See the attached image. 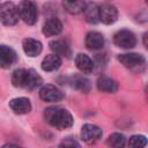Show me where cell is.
I'll list each match as a JSON object with an SVG mask.
<instances>
[{"label":"cell","mask_w":148,"mask_h":148,"mask_svg":"<svg viewBox=\"0 0 148 148\" xmlns=\"http://www.w3.org/2000/svg\"><path fill=\"white\" fill-rule=\"evenodd\" d=\"M45 120L58 130H66L73 125V117L66 109L59 106L47 108L44 112Z\"/></svg>","instance_id":"6da1fadb"},{"label":"cell","mask_w":148,"mask_h":148,"mask_svg":"<svg viewBox=\"0 0 148 148\" xmlns=\"http://www.w3.org/2000/svg\"><path fill=\"white\" fill-rule=\"evenodd\" d=\"M12 83L16 88L34 89L42 83V77L34 69H16L12 75Z\"/></svg>","instance_id":"7a4b0ae2"},{"label":"cell","mask_w":148,"mask_h":148,"mask_svg":"<svg viewBox=\"0 0 148 148\" xmlns=\"http://www.w3.org/2000/svg\"><path fill=\"white\" fill-rule=\"evenodd\" d=\"M18 16L29 25H32L37 21V7L31 0H23L17 7Z\"/></svg>","instance_id":"3957f363"},{"label":"cell","mask_w":148,"mask_h":148,"mask_svg":"<svg viewBox=\"0 0 148 148\" xmlns=\"http://www.w3.org/2000/svg\"><path fill=\"white\" fill-rule=\"evenodd\" d=\"M18 17L17 7L13 2H5L0 6V21L5 25H15Z\"/></svg>","instance_id":"277c9868"},{"label":"cell","mask_w":148,"mask_h":148,"mask_svg":"<svg viewBox=\"0 0 148 148\" xmlns=\"http://www.w3.org/2000/svg\"><path fill=\"white\" fill-rule=\"evenodd\" d=\"M118 60L131 71H140L145 67L146 59L142 54L139 53H124L119 54Z\"/></svg>","instance_id":"5b68a950"},{"label":"cell","mask_w":148,"mask_h":148,"mask_svg":"<svg viewBox=\"0 0 148 148\" xmlns=\"http://www.w3.org/2000/svg\"><path fill=\"white\" fill-rule=\"evenodd\" d=\"M113 43L121 49H132L136 44V38L130 30H119L113 36Z\"/></svg>","instance_id":"8992f818"},{"label":"cell","mask_w":148,"mask_h":148,"mask_svg":"<svg viewBox=\"0 0 148 148\" xmlns=\"http://www.w3.org/2000/svg\"><path fill=\"white\" fill-rule=\"evenodd\" d=\"M103 135V131L97 125L86 124L81 128V139L86 143H95L97 142Z\"/></svg>","instance_id":"52a82bcc"},{"label":"cell","mask_w":148,"mask_h":148,"mask_svg":"<svg viewBox=\"0 0 148 148\" xmlns=\"http://www.w3.org/2000/svg\"><path fill=\"white\" fill-rule=\"evenodd\" d=\"M118 18V10L114 6L104 3L98 7V20L104 24H112Z\"/></svg>","instance_id":"ba28073f"},{"label":"cell","mask_w":148,"mask_h":148,"mask_svg":"<svg viewBox=\"0 0 148 148\" xmlns=\"http://www.w3.org/2000/svg\"><path fill=\"white\" fill-rule=\"evenodd\" d=\"M39 97L45 102H59L64 98V92L56 86L45 84L39 90Z\"/></svg>","instance_id":"9c48e42d"},{"label":"cell","mask_w":148,"mask_h":148,"mask_svg":"<svg viewBox=\"0 0 148 148\" xmlns=\"http://www.w3.org/2000/svg\"><path fill=\"white\" fill-rule=\"evenodd\" d=\"M16 61V53L13 49L6 45H0V67L10 68Z\"/></svg>","instance_id":"30bf717a"},{"label":"cell","mask_w":148,"mask_h":148,"mask_svg":"<svg viewBox=\"0 0 148 148\" xmlns=\"http://www.w3.org/2000/svg\"><path fill=\"white\" fill-rule=\"evenodd\" d=\"M9 108L16 114H25L31 110V103L25 97H17L9 102Z\"/></svg>","instance_id":"8fae6325"},{"label":"cell","mask_w":148,"mask_h":148,"mask_svg":"<svg viewBox=\"0 0 148 148\" xmlns=\"http://www.w3.org/2000/svg\"><path fill=\"white\" fill-rule=\"evenodd\" d=\"M62 30V23L60 22V20L56 18V17H51L49 20L45 21V23L43 24V34L47 37L50 36H56L58 34H60Z\"/></svg>","instance_id":"7c38bea8"},{"label":"cell","mask_w":148,"mask_h":148,"mask_svg":"<svg viewBox=\"0 0 148 148\" xmlns=\"http://www.w3.org/2000/svg\"><path fill=\"white\" fill-rule=\"evenodd\" d=\"M104 45V37L97 31H90L86 36V46L89 50H99Z\"/></svg>","instance_id":"4fadbf2b"},{"label":"cell","mask_w":148,"mask_h":148,"mask_svg":"<svg viewBox=\"0 0 148 148\" xmlns=\"http://www.w3.org/2000/svg\"><path fill=\"white\" fill-rule=\"evenodd\" d=\"M22 46L24 53L29 57H36L42 52V43L34 38H25Z\"/></svg>","instance_id":"5bb4252c"},{"label":"cell","mask_w":148,"mask_h":148,"mask_svg":"<svg viewBox=\"0 0 148 148\" xmlns=\"http://www.w3.org/2000/svg\"><path fill=\"white\" fill-rule=\"evenodd\" d=\"M62 6L69 14L77 15L83 12L86 7V0H62Z\"/></svg>","instance_id":"9a60e30c"},{"label":"cell","mask_w":148,"mask_h":148,"mask_svg":"<svg viewBox=\"0 0 148 148\" xmlns=\"http://www.w3.org/2000/svg\"><path fill=\"white\" fill-rule=\"evenodd\" d=\"M75 64H76V67L82 72V73H86V74H89L92 72L94 69V64H92V60L84 53H79L75 58Z\"/></svg>","instance_id":"2e32d148"},{"label":"cell","mask_w":148,"mask_h":148,"mask_svg":"<svg viewBox=\"0 0 148 148\" xmlns=\"http://www.w3.org/2000/svg\"><path fill=\"white\" fill-rule=\"evenodd\" d=\"M61 59L57 54H49L42 61V69L45 72H52L60 67Z\"/></svg>","instance_id":"e0dca14e"},{"label":"cell","mask_w":148,"mask_h":148,"mask_svg":"<svg viewBox=\"0 0 148 148\" xmlns=\"http://www.w3.org/2000/svg\"><path fill=\"white\" fill-rule=\"evenodd\" d=\"M97 88L104 92H116L118 89L117 82L109 76H101L97 80Z\"/></svg>","instance_id":"ac0fdd59"},{"label":"cell","mask_w":148,"mask_h":148,"mask_svg":"<svg viewBox=\"0 0 148 148\" xmlns=\"http://www.w3.org/2000/svg\"><path fill=\"white\" fill-rule=\"evenodd\" d=\"M49 45H50V49L54 52L53 54L66 56V57L69 56V46H68V44L65 40H61V39L52 40V42H50Z\"/></svg>","instance_id":"d6986e66"},{"label":"cell","mask_w":148,"mask_h":148,"mask_svg":"<svg viewBox=\"0 0 148 148\" xmlns=\"http://www.w3.org/2000/svg\"><path fill=\"white\" fill-rule=\"evenodd\" d=\"M83 13H84L86 21L88 23H94L95 24V23L99 22V20H98V6L97 5L89 3L88 6L84 7Z\"/></svg>","instance_id":"ffe728a7"},{"label":"cell","mask_w":148,"mask_h":148,"mask_svg":"<svg viewBox=\"0 0 148 148\" xmlns=\"http://www.w3.org/2000/svg\"><path fill=\"white\" fill-rule=\"evenodd\" d=\"M71 83L73 88L80 91L88 92L90 90V81L84 76H74L71 79Z\"/></svg>","instance_id":"44dd1931"},{"label":"cell","mask_w":148,"mask_h":148,"mask_svg":"<svg viewBox=\"0 0 148 148\" xmlns=\"http://www.w3.org/2000/svg\"><path fill=\"white\" fill-rule=\"evenodd\" d=\"M125 142H126V139L120 133H112L106 139V143L111 148H124Z\"/></svg>","instance_id":"7402d4cb"},{"label":"cell","mask_w":148,"mask_h":148,"mask_svg":"<svg viewBox=\"0 0 148 148\" xmlns=\"http://www.w3.org/2000/svg\"><path fill=\"white\" fill-rule=\"evenodd\" d=\"M147 139L143 135H133L128 140V148H145Z\"/></svg>","instance_id":"603a6c76"},{"label":"cell","mask_w":148,"mask_h":148,"mask_svg":"<svg viewBox=\"0 0 148 148\" xmlns=\"http://www.w3.org/2000/svg\"><path fill=\"white\" fill-rule=\"evenodd\" d=\"M59 148H81V147L77 143V141H75L74 139L67 138L61 141V143L59 145Z\"/></svg>","instance_id":"cb8c5ba5"},{"label":"cell","mask_w":148,"mask_h":148,"mask_svg":"<svg viewBox=\"0 0 148 148\" xmlns=\"http://www.w3.org/2000/svg\"><path fill=\"white\" fill-rule=\"evenodd\" d=\"M1 148H23V147H20L17 145H13V143H7V145L2 146Z\"/></svg>","instance_id":"d4e9b609"},{"label":"cell","mask_w":148,"mask_h":148,"mask_svg":"<svg viewBox=\"0 0 148 148\" xmlns=\"http://www.w3.org/2000/svg\"><path fill=\"white\" fill-rule=\"evenodd\" d=\"M143 43H145V46L147 47V34L143 35Z\"/></svg>","instance_id":"484cf974"}]
</instances>
